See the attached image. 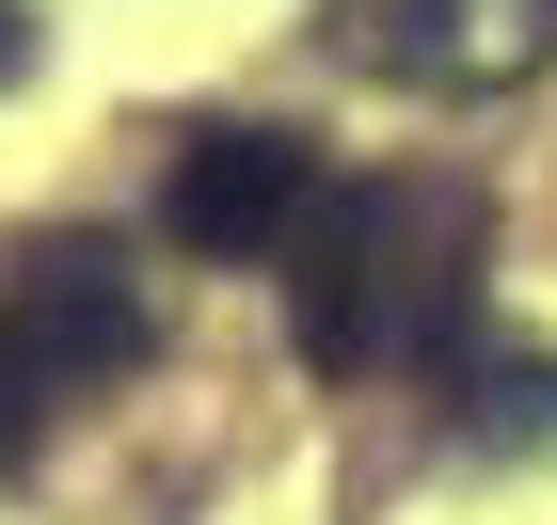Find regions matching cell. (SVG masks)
<instances>
[{
    "instance_id": "6da1fadb",
    "label": "cell",
    "mask_w": 557,
    "mask_h": 525,
    "mask_svg": "<svg viewBox=\"0 0 557 525\" xmlns=\"http://www.w3.org/2000/svg\"><path fill=\"white\" fill-rule=\"evenodd\" d=\"M287 318H302V366H335V383L446 366V335L478 318V191H446V175L319 191L287 239Z\"/></svg>"
},
{
    "instance_id": "7a4b0ae2",
    "label": "cell",
    "mask_w": 557,
    "mask_h": 525,
    "mask_svg": "<svg viewBox=\"0 0 557 525\" xmlns=\"http://www.w3.org/2000/svg\"><path fill=\"white\" fill-rule=\"evenodd\" d=\"M302 208H319V143L302 128H208V143H175L160 175V223H175V255H287Z\"/></svg>"
},
{
    "instance_id": "3957f363",
    "label": "cell",
    "mask_w": 557,
    "mask_h": 525,
    "mask_svg": "<svg viewBox=\"0 0 557 525\" xmlns=\"http://www.w3.org/2000/svg\"><path fill=\"white\" fill-rule=\"evenodd\" d=\"M0 318H16V350H33L48 383H112V366H144V271L112 255V239H33L16 287H0Z\"/></svg>"
},
{
    "instance_id": "277c9868",
    "label": "cell",
    "mask_w": 557,
    "mask_h": 525,
    "mask_svg": "<svg viewBox=\"0 0 557 525\" xmlns=\"http://www.w3.org/2000/svg\"><path fill=\"white\" fill-rule=\"evenodd\" d=\"M462 446H557V350H462Z\"/></svg>"
},
{
    "instance_id": "5b68a950",
    "label": "cell",
    "mask_w": 557,
    "mask_h": 525,
    "mask_svg": "<svg viewBox=\"0 0 557 525\" xmlns=\"http://www.w3.org/2000/svg\"><path fill=\"white\" fill-rule=\"evenodd\" d=\"M48 398H64V383H48L33 350H16V318H0V462H33V430H48Z\"/></svg>"
},
{
    "instance_id": "8992f818",
    "label": "cell",
    "mask_w": 557,
    "mask_h": 525,
    "mask_svg": "<svg viewBox=\"0 0 557 525\" xmlns=\"http://www.w3.org/2000/svg\"><path fill=\"white\" fill-rule=\"evenodd\" d=\"M16 64H33V16H16V0H0V80H16Z\"/></svg>"
}]
</instances>
